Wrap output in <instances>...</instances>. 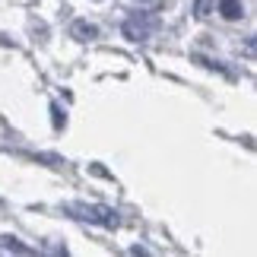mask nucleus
Instances as JSON below:
<instances>
[{"mask_svg":"<svg viewBox=\"0 0 257 257\" xmlns=\"http://www.w3.org/2000/svg\"><path fill=\"white\" fill-rule=\"evenodd\" d=\"M73 32H76V35H89V38H92V35H95V26H86V23H76V29H73Z\"/></svg>","mask_w":257,"mask_h":257,"instance_id":"f03ea898","label":"nucleus"},{"mask_svg":"<svg viewBox=\"0 0 257 257\" xmlns=\"http://www.w3.org/2000/svg\"><path fill=\"white\" fill-rule=\"evenodd\" d=\"M206 10H210V0H197V16H210Z\"/></svg>","mask_w":257,"mask_h":257,"instance_id":"7ed1b4c3","label":"nucleus"},{"mask_svg":"<svg viewBox=\"0 0 257 257\" xmlns=\"http://www.w3.org/2000/svg\"><path fill=\"white\" fill-rule=\"evenodd\" d=\"M219 13L225 19H238L244 16V7H241V0H219Z\"/></svg>","mask_w":257,"mask_h":257,"instance_id":"f257e3e1","label":"nucleus"}]
</instances>
